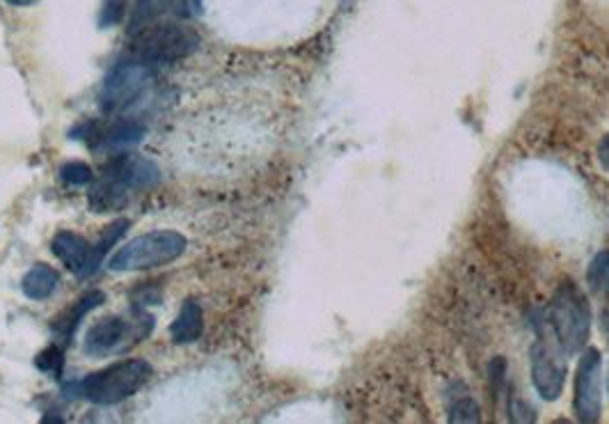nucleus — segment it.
Listing matches in <instances>:
<instances>
[{
  "label": "nucleus",
  "mask_w": 609,
  "mask_h": 424,
  "mask_svg": "<svg viewBox=\"0 0 609 424\" xmlns=\"http://www.w3.org/2000/svg\"><path fill=\"white\" fill-rule=\"evenodd\" d=\"M202 46V37L191 26L181 21L163 19L149 23L138 33L131 35V58L147 62V65H170L179 62Z\"/></svg>",
  "instance_id": "f257e3e1"
},
{
  "label": "nucleus",
  "mask_w": 609,
  "mask_h": 424,
  "mask_svg": "<svg viewBox=\"0 0 609 424\" xmlns=\"http://www.w3.org/2000/svg\"><path fill=\"white\" fill-rule=\"evenodd\" d=\"M154 376V367L142 358L117 360L101 372H94L78 383V395L97 406H113L136 395Z\"/></svg>",
  "instance_id": "f03ea898"
},
{
  "label": "nucleus",
  "mask_w": 609,
  "mask_h": 424,
  "mask_svg": "<svg viewBox=\"0 0 609 424\" xmlns=\"http://www.w3.org/2000/svg\"><path fill=\"white\" fill-rule=\"evenodd\" d=\"M550 324L561 351L568 356H575L587 347L591 333V308L587 296L575 282H561L559 285L550 305Z\"/></svg>",
  "instance_id": "7ed1b4c3"
},
{
  "label": "nucleus",
  "mask_w": 609,
  "mask_h": 424,
  "mask_svg": "<svg viewBox=\"0 0 609 424\" xmlns=\"http://www.w3.org/2000/svg\"><path fill=\"white\" fill-rule=\"evenodd\" d=\"M188 241L184 234L172 230H154L126 241L117 253L110 257V271H149L158 266L172 264L186 253Z\"/></svg>",
  "instance_id": "20e7f679"
},
{
  "label": "nucleus",
  "mask_w": 609,
  "mask_h": 424,
  "mask_svg": "<svg viewBox=\"0 0 609 424\" xmlns=\"http://www.w3.org/2000/svg\"><path fill=\"white\" fill-rule=\"evenodd\" d=\"M154 317L145 310H136L133 317H106L90 326L85 335V353L94 358H104L131 344H138L152 333Z\"/></svg>",
  "instance_id": "39448f33"
},
{
  "label": "nucleus",
  "mask_w": 609,
  "mask_h": 424,
  "mask_svg": "<svg viewBox=\"0 0 609 424\" xmlns=\"http://www.w3.org/2000/svg\"><path fill=\"white\" fill-rule=\"evenodd\" d=\"M152 78H154V65H147V62L136 58L117 62L104 78V85H101L99 106L104 108V113L110 115L124 111V108H129L133 101L147 90Z\"/></svg>",
  "instance_id": "423d86ee"
},
{
  "label": "nucleus",
  "mask_w": 609,
  "mask_h": 424,
  "mask_svg": "<svg viewBox=\"0 0 609 424\" xmlns=\"http://www.w3.org/2000/svg\"><path fill=\"white\" fill-rule=\"evenodd\" d=\"M603 358L598 349L582 353L575 376V415L580 422H598L603 397H600V381H603Z\"/></svg>",
  "instance_id": "0eeeda50"
},
{
  "label": "nucleus",
  "mask_w": 609,
  "mask_h": 424,
  "mask_svg": "<svg viewBox=\"0 0 609 424\" xmlns=\"http://www.w3.org/2000/svg\"><path fill=\"white\" fill-rule=\"evenodd\" d=\"M557 347L552 344L548 337L541 335L539 342L532 347V381L534 388L539 390V395L548 402H555L561 397V390H564L566 381V360L561 358Z\"/></svg>",
  "instance_id": "6e6552de"
},
{
  "label": "nucleus",
  "mask_w": 609,
  "mask_h": 424,
  "mask_svg": "<svg viewBox=\"0 0 609 424\" xmlns=\"http://www.w3.org/2000/svg\"><path fill=\"white\" fill-rule=\"evenodd\" d=\"M104 177L124 186L126 191H147L161 182V168L140 154H117L104 168Z\"/></svg>",
  "instance_id": "1a4fd4ad"
},
{
  "label": "nucleus",
  "mask_w": 609,
  "mask_h": 424,
  "mask_svg": "<svg viewBox=\"0 0 609 424\" xmlns=\"http://www.w3.org/2000/svg\"><path fill=\"white\" fill-rule=\"evenodd\" d=\"M197 7V0H138L136 10L129 19V33H138L149 23L168 17H188Z\"/></svg>",
  "instance_id": "9d476101"
},
{
  "label": "nucleus",
  "mask_w": 609,
  "mask_h": 424,
  "mask_svg": "<svg viewBox=\"0 0 609 424\" xmlns=\"http://www.w3.org/2000/svg\"><path fill=\"white\" fill-rule=\"evenodd\" d=\"M106 303V294L99 292V289H92V292H87L85 296L78 298L76 303H71L65 312H60L58 317L53 319V333L58 335V340L69 342L74 333L78 331V326H81V321L90 314L92 310L101 308V305Z\"/></svg>",
  "instance_id": "9b49d317"
},
{
  "label": "nucleus",
  "mask_w": 609,
  "mask_h": 424,
  "mask_svg": "<svg viewBox=\"0 0 609 424\" xmlns=\"http://www.w3.org/2000/svg\"><path fill=\"white\" fill-rule=\"evenodd\" d=\"M90 241L76 232L62 230L53 237L51 241V253L60 259L62 264L67 266L69 271H74L81 276L83 269L87 266V259H90Z\"/></svg>",
  "instance_id": "f8f14e48"
},
{
  "label": "nucleus",
  "mask_w": 609,
  "mask_h": 424,
  "mask_svg": "<svg viewBox=\"0 0 609 424\" xmlns=\"http://www.w3.org/2000/svg\"><path fill=\"white\" fill-rule=\"evenodd\" d=\"M204 331V314L197 301H186L181 305L177 319L172 321L170 335L177 344H191L202 337Z\"/></svg>",
  "instance_id": "ddd939ff"
},
{
  "label": "nucleus",
  "mask_w": 609,
  "mask_h": 424,
  "mask_svg": "<svg viewBox=\"0 0 609 424\" xmlns=\"http://www.w3.org/2000/svg\"><path fill=\"white\" fill-rule=\"evenodd\" d=\"M126 200H129V191L108 177L97 179L90 188V195H87V204H90L94 214H108V211L122 209Z\"/></svg>",
  "instance_id": "4468645a"
},
{
  "label": "nucleus",
  "mask_w": 609,
  "mask_h": 424,
  "mask_svg": "<svg viewBox=\"0 0 609 424\" xmlns=\"http://www.w3.org/2000/svg\"><path fill=\"white\" fill-rule=\"evenodd\" d=\"M60 285L58 271L51 269L49 264H35L21 280V292L26 294L30 301H46L55 294Z\"/></svg>",
  "instance_id": "2eb2a0df"
},
{
  "label": "nucleus",
  "mask_w": 609,
  "mask_h": 424,
  "mask_svg": "<svg viewBox=\"0 0 609 424\" xmlns=\"http://www.w3.org/2000/svg\"><path fill=\"white\" fill-rule=\"evenodd\" d=\"M126 230H129V221H124V218H120V221L110 223L106 227V232L101 234V239H99L97 246L90 248V259H87V266L83 269L81 278H90V276H94V273L99 271V266L104 264L108 250L113 248L115 243L124 237Z\"/></svg>",
  "instance_id": "dca6fc26"
},
{
  "label": "nucleus",
  "mask_w": 609,
  "mask_h": 424,
  "mask_svg": "<svg viewBox=\"0 0 609 424\" xmlns=\"http://www.w3.org/2000/svg\"><path fill=\"white\" fill-rule=\"evenodd\" d=\"M142 136H145V127L136 120H124L113 124L110 129H101L99 143L108 149H126L138 145Z\"/></svg>",
  "instance_id": "f3484780"
},
{
  "label": "nucleus",
  "mask_w": 609,
  "mask_h": 424,
  "mask_svg": "<svg viewBox=\"0 0 609 424\" xmlns=\"http://www.w3.org/2000/svg\"><path fill=\"white\" fill-rule=\"evenodd\" d=\"M587 280L593 294L609 296V250H603L591 259Z\"/></svg>",
  "instance_id": "a211bd4d"
},
{
  "label": "nucleus",
  "mask_w": 609,
  "mask_h": 424,
  "mask_svg": "<svg viewBox=\"0 0 609 424\" xmlns=\"http://www.w3.org/2000/svg\"><path fill=\"white\" fill-rule=\"evenodd\" d=\"M35 365L37 369H42V372L53 374L55 379H62V372H65V353H62L58 344H51V347H46L35 358Z\"/></svg>",
  "instance_id": "6ab92c4d"
},
{
  "label": "nucleus",
  "mask_w": 609,
  "mask_h": 424,
  "mask_svg": "<svg viewBox=\"0 0 609 424\" xmlns=\"http://www.w3.org/2000/svg\"><path fill=\"white\" fill-rule=\"evenodd\" d=\"M60 179L69 186H87L94 182V172L83 161H71L60 168Z\"/></svg>",
  "instance_id": "aec40b11"
},
{
  "label": "nucleus",
  "mask_w": 609,
  "mask_h": 424,
  "mask_svg": "<svg viewBox=\"0 0 609 424\" xmlns=\"http://www.w3.org/2000/svg\"><path fill=\"white\" fill-rule=\"evenodd\" d=\"M479 406L474 399L465 397L458 399V402L452 406V411H449V422H479Z\"/></svg>",
  "instance_id": "412c9836"
},
{
  "label": "nucleus",
  "mask_w": 609,
  "mask_h": 424,
  "mask_svg": "<svg viewBox=\"0 0 609 424\" xmlns=\"http://www.w3.org/2000/svg\"><path fill=\"white\" fill-rule=\"evenodd\" d=\"M124 14H126V0H106L99 14V26L101 28L117 26V23H122Z\"/></svg>",
  "instance_id": "4be33fe9"
},
{
  "label": "nucleus",
  "mask_w": 609,
  "mask_h": 424,
  "mask_svg": "<svg viewBox=\"0 0 609 424\" xmlns=\"http://www.w3.org/2000/svg\"><path fill=\"white\" fill-rule=\"evenodd\" d=\"M511 420L513 422H532L534 420V413H532V408H529L525 402H522V399L518 397H511Z\"/></svg>",
  "instance_id": "5701e85b"
},
{
  "label": "nucleus",
  "mask_w": 609,
  "mask_h": 424,
  "mask_svg": "<svg viewBox=\"0 0 609 424\" xmlns=\"http://www.w3.org/2000/svg\"><path fill=\"white\" fill-rule=\"evenodd\" d=\"M598 159L603 163V168L609 172V136H605L603 143L598 147Z\"/></svg>",
  "instance_id": "b1692460"
},
{
  "label": "nucleus",
  "mask_w": 609,
  "mask_h": 424,
  "mask_svg": "<svg viewBox=\"0 0 609 424\" xmlns=\"http://www.w3.org/2000/svg\"><path fill=\"white\" fill-rule=\"evenodd\" d=\"M5 3H10L14 7H30V5H35L37 0H5Z\"/></svg>",
  "instance_id": "393cba45"
},
{
  "label": "nucleus",
  "mask_w": 609,
  "mask_h": 424,
  "mask_svg": "<svg viewBox=\"0 0 609 424\" xmlns=\"http://www.w3.org/2000/svg\"><path fill=\"white\" fill-rule=\"evenodd\" d=\"M603 319H605V331L609 333V310L603 314Z\"/></svg>",
  "instance_id": "a878e982"
}]
</instances>
